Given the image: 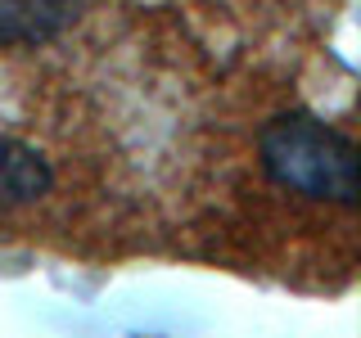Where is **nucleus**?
Masks as SVG:
<instances>
[{"mask_svg":"<svg viewBox=\"0 0 361 338\" xmlns=\"http://www.w3.org/2000/svg\"><path fill=\"white\" fill-rule=\"evenodd\" d=\"M50 163L23 140H9L0 135V212L23 208V203H37L45 189H50Z\"/></svg>","mask_w":361,"mask_h":338,"instance_id":"2","label":"nucleus"},{"mask_svg":"<svg viewBox=\"0 0 361 338\" xmlns=\"http://www.w3.org/2000/svg\"><path fill=\"white\" fill-rule=\"evenodd\" d=\"M257 163L280 189L316 203H357V144L312 113H285L257 135Z\"/></svg>","mask_w":361,"mask_h":338,"instance_id":"1","label":"nucleus"},{"mask_svg":"<svg viewBox=\"0 0 361 338\" xmlns=\"http://www.w3.org/2000/svg\"><path fill=\"white\" fill-rule=\"evenodd\" d=\"M77 0H0V45H41L68 27Z\"/></svg>","mask_w":361,"mask_h":338,"instance_id":"3","label":"nucleus"}]
</instances>
